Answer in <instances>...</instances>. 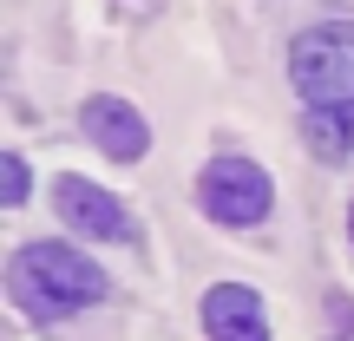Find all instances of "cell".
Masks as SVG:
<instances>
[{
  "instance_id": "obj_1",
  "label": "cell",
  "mask_w": 354,
  "mask_h": 341,
  "mask_svg": "<svg viewBox=\"0 0 354 341\" xmlns=\"http://www.w3.org/2000/svg\"><path fill=\"white\" fill-rule=\"evenodd\" d=\"M7 295L33 322H66L79 308L105 302V269L73 243H26L7 263Z\"/></svg>"
},
{
  "instance_id": "obj_2",
  "label": "cell",
  "mask_w": 354,
  "mask_h": 341,
  "mask_svg": "<svg viewBox=\"0 0 354 341\" xmlns=\"http://www.w3.org/2000/svg\"><path fill=\"white\" fill-rule=\"evenodd\" d=\"M289 86L308 105L354 99V20H315L289 39Z\"/></svg>"
},
{
  "instance_id": "obj_3",
  "label": "cell",
  "mask_w": 354,
  "mask_h": 341,
  "mask_svg": "<svg viewBox=\"0 0 354 341\" xmlns=\"http://www.w3.org/2000/svg\"><path fill=\"white\" fill-rule=\"evenodd\" d=\"M197 203L216 216V223L250 230V223H263V216H269L276 184H269V171L250 165V158H210V165L197 171Z\"/></svg>"
},
{
  "instance_id": "obj_4",
  "label": "cell",
  "mask_w": 354,
  "mask_h": 341,
  "mask_svg": "<svg viewBox=\"0 0 354 341\" xmlns=\"http://www.w3.org/2000/svg\"><path fill=\"white\" fill-rule=\"evenodd\" d=\"M53 203H59L66 230H79V237H92V243H131L138 237V230H131V210L112 190H99L92 177H59V184H53Z\"/></svg>"
},
{
  "instance_id": "obj_5",
  "label": "cell",
  "mask_w": 354,
  "mask_h": 341,
  "mask_svg": "<svg viewBox=\"0 0 354 341\" xmlns=\"http://www.w3.org/2000/svg\"><path fill=\"white\" fill-rule=\"evenodd\" d=\"M79 125H86V138L99 145L112 165H131V158L151 151V125H145V112L131 99H118V92H92V99L79 105Z\"/></svg>"
},
{
  "instance_id": "obj_6",
  "label": "cell",
  "mask_w": 354,
  "mask_h": 341,
  "mask_svg": "<svg viewBox=\"0 0 354 341\" xmlns=\"http://www.w3.org/2000/svg\"><path fill=\"white\" fill-rule=\"evenodd\" d=\"M203 335L210 341H269V308L250 282H216L203 295Z\"/></svg>"
},
{
  "instance_id": "obj_7",
  "label": "cell",
  "mask_w": 354,
  "mask_h": 341,
  "mask_svg": "<svg viewBox=\"0 0 354 341\" xmlns=\"http://www.w3.org/2000/svg\"><path fill=\"white\" fill-rule=\"evenodd\" d=\"M302 145L315 158H328V165H348V158H354V99L348 105H308Z\"/></svg>"
},
{
  "instance_id": "obj_8",
  "label": "cell",
  "mask_w": 354,
  "mask_h": 341,
  "mask_svg": "<svg viewBox=\"0 0 354 341\" xmlns=\"http://www.w3.org/2000/svg\"><path fill=\"white\" fill-rule=\"evenodd\" d=\"M0 203H7V210H20V203H26V158L20 151L0 158Z\"/></svg>"
},
{
  "instance_id": "obj_9",
  "label": "cell",
  "mask_w": 354,
  "mask_h": 341,
  "mask_svg": "<svg viewBox=\"0 0 354 341\" xmlns=\"http://www.w3.org/2000/svg\"><path fill=\"white\" fill-rule=\"evenodd\" d=\"M348 237H354V203H348Z\"/></svg>"
}]
</instances>
